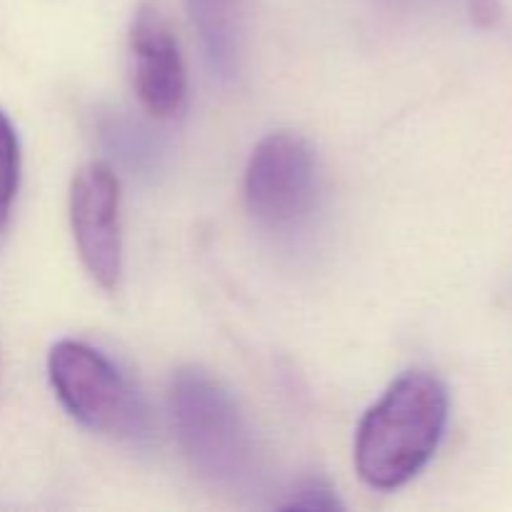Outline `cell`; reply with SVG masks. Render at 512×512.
<instances>
[{
    "mask_svg": "<svg viewBox=\"0 0 512 512\" xmlns=\"http://www.w3.org/2000/svg\"><path fill=\"white\" fill-rule=\"evenodd\" d=\"M450 415L443 380L413 370L365 413L355 435V470L375 490H395L415 478L440 448Z\"/></svg>",
    "mask_w": 512,
    "mask_h": 512,
    "instance_id": "cell-1",
    "label": "cell"
},
{
    "mask_svg": "<svg viewBox=\"0 0 512 512\" xmlns=\"http://www.w3.org/2000/svg\"><path fill=\"white\" fill-rule=\"evenodd\" d=\"M175 438L195 473L213 488L240 493L260 470L258 445L233 395L203 370H180L170 385Z\"/></svg>",
    "mask_w": 512,
    "mask_h": 512,
    "instance_id": "cell-2",
    "label": "cell"
},
{
    "mask_svg": "<svg viewBox=\"0 0 512 512\" xmlns=\"http://www.w3.org/2000/svg\"><path fill=\"white\" fill-rule=\"evenodd\" d=\"M60 405L88 430L125 443L150 438V410L118 365L80 340H60L48 355Z\"/></svg>",
    "mask_w": 512,
    "mask_h": 512,
    "instance_id": "cell-3",
    "label": "cell"
},
{
    "mask_svg": "<svg viewBox=\"0 0 512 512\" xmlns=\"http://www.w3.org/2000/svg\"><path fill=\"white\" fill-rule=\"evenodd\" d=\"M320 170L315 150L295 133H273L255 145L245 170V200L260 225L293 230L318 208Z\"/></svg>",
    "mask_w": 512,
    "mask_h": 512,
    "instance_id": "cell-4",
    "label": "cell"
},
{
    "mask_svg": "<svg viewBox=\"0 0 512 512\" xmlns=\"http://www.w3.org/2000/svg\"><path fill=\"white\" fill-rule=\"evenodd\" d=\"M70 225L90 278L103 290L118 288L123 273L120 185L108 165L90 163L78 170L70 188Z\"/></svg>",
    "mask_w": 512,
    "mask_h": 512,
    "instance_id": "cell-5",
    "label": "cell"
},
{
    "mask_svg": "<svg viewBox=\"0 0 512 512\" xmlns=\"http://www.w3.org/2000/svg\"><path fill=\"white\" fill-rule=\"evenodd\" d=\"M133 83L140 103L155 118H173L188 98V75L178 40L158 5L145 3L130 30Z\"/></svg>",
    "mask_w": 512,
    "mask_h": 512,
    "instance_id": "cell-6",
    "label": "cell"
},
{
    "mask_svg": "<svg viewBox=\"0 0 512 512\" xmlns=\"http://www.w3.org/2000/svg\"><path fill=\"white\" fill-rule=\"evenodd\" d=\"M188 3L213 70H218V75H233L238 65L233 0H188Z\"/></svg>",
    "mask_w": 512,
    "mask_h": 512,
    "instance_id": "cell-7",
    "label": "cell"
},
{
    "mask_svg": "<svg viewBox=\"0 0 512 512\" xmlns=\"http://www.w3.org/2000/svg\"><path fill=\"white\" fill-rule=\"evenodd\" d=\"M100 133H103L110 150H115V155L123 158L128 165H133V168H145L153 160V140L148 138V130H143L133 120L110 115L103 128H100Z\"/></svg>",
    "mask_w": 512,
    "mask_h": 512,
    "instance_id": "cell-8",
    "label": "cell"
},
{
    "mask_svg": "<svg viewBox=\"0 0 512 512\" xmlns=\"http://www.w3.org/2000/svg\"><path fill=\"white\" fill-rule=\"evenodd\" d=\"M20 183V143L13 123L0 110V228L8 223Z\"/></svg>",
    "mask_w": 512,
    "mask_h": 512,
    "instance_id": "cell-9",
    "label": "cell"
},
{
    "mask_svg": "<svg viewBox=\"0 0 512 512\" xmlns=\"http://www.w3.org/2000/svg\"><path fill=\"white\" fill-rule=\"evenodd\" d=\"M338 495L320 480H308L293 493L288 503H283V510H305V512H333L340 510Z\"/></svg>",
    "mask_w": 512,
    "mask_h": 512,
    "instance_id": "cell-10",
    "label": "cell"
},
{
    "mask_svg": "<svg viewBox=\"0 0 512 512\" xmlns=\"http://www.w3.org/2000/svg\"><path fill=\"white\" fill-rule=\"evenodd\" d=\"M383 3L390 5V8L405 10V8H413V5H420V3H423V0H383Z\"/></svg>",
    "mask_w": 512,
    "mask_h": 512,
    "instance_id": "cell-11",
    "label": "cell"
}]
</instances>
